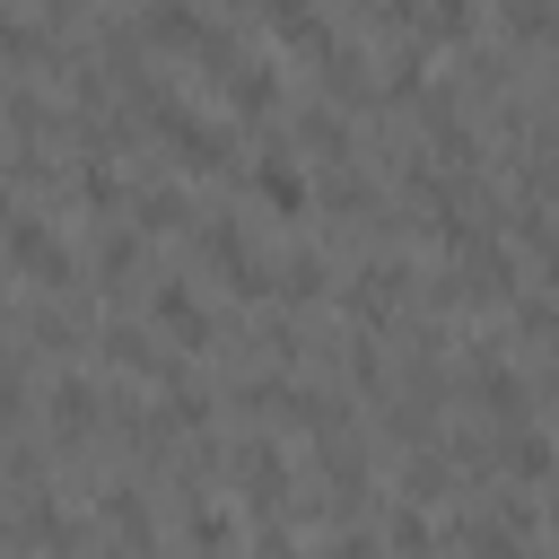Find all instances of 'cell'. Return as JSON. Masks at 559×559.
Returning a JSON list of instances; mask_svg holds the SVG:
<instances>
[{"mask_svg":"<svg viewBox=\"0 0 559 559\" xmlns=\"http://www.w3.org/2000/svg\"><path fill=\"white\" fill-rule=\"evenodd\" d=\"M148 314H157V323H175L183 341H210V314L192 306V288H183V280H157V288H148Z\"/></svg>","mask_w":559,"mask_h":559,"instance_id":"1","label":"cell"},{"mask_svg":"<svg viewBox=\"0 0 559 559\" xmlns=\"http://www.w3.org/2000/svg\"><path fill=\"white\" fill-rule=\"evenodd\" d=\"M253 183H262V201H271L280 218H297V210H306V175H297V166H288L280 148H271V157L253 166Z\"/></svg>","mask_w":559,"mask_h":559,"instance_id":"2","label":"cell"}]
</instances>
